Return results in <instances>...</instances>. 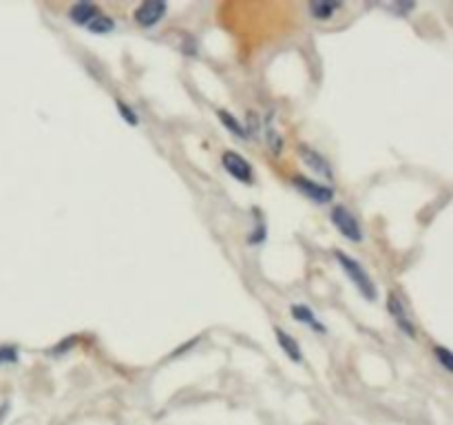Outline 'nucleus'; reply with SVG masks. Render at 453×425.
<instances>
[{"instance_id": "1", "label": "nucleus", "mask_w": 453, "mask_h": 425, "mask_svg": "<svg viewBox=\"0 0 453 425\" xmlns=\"http://www.w3.org/2000/svg\"><path fill=\"white\" fill-rule=\"evenodd\" d=\"M337 259H339V264L343 268V273L351 280V284H354L358 290H361V295L367 299V301H374L376 299V286L372 282V277H369L365 273V268L358 264V261L354 257H349L341 251H337Z\"/></svg>"}, {"instance_id": "2", "label": "nucleus", "mask_w": 453, "mask_h": 425, "mask_svg": "<svg viewBox=\"0 0 453 425\" xmlns=\"http://www.w3.org/2000/svg\"><path fill=\"white\" fill-rule=\"evenodd\" d=\"M330 217H332V224L337 226V231L343 237H347L349 241H363V237H365L363 228H361L358 220L351 215L345 206H334L332 212H330Z\"/></svg>"}, {"instance_id": "3", "label": "nucleus", "mask_w": 453, "mask_h": 425, "mask_svg": "<svg viewBox=\"0 0 453 425\" xmlns=\"http://www.w3.org/2000/svg\"><path fill=\"white\" fill-rule=\"evenodd\" d=\"M222 164L224 169L234 177V179H239V182L243 184H253L255 182V171L253 167H250V162L246 157H241L239 153H234V151H226L222 155Z\"/></svg>"}, {"instance_id": "4", "label": "nucleus", "mask_w": 453, "mask_h": 425, "mask_svg": "<svg viewBox=\"0 0 453 425\" xmlns=\"http://www.w3.org/2000/svg\"><path fill=\"white\" fill-rule=\"evenodd\" d=\"M292 184H294L301 193H303L306 198L314 200L316 204H327V202H332V198H334V191H332L330 186L318 184V182H314V179L306 177V175H294V177H292Z\"/></svg>"}, {"instance_id": "5", "label": "nucleus", "mask_w": 453, "mask_h": 425, "mask_svg": "<svg viewBox=\"0 0 453 425\" xmlns=\"http://www.w3.org/2000/svg\"><path fill=\"white\" fill-rule=\"evenodd\" d=\"M298 155H301V160H303V164L308 169H312L316 175H321L323 179H330V182L334 179V171H332L330 160H325L318 151L310 149V146H306V144H301L298 146Z\"/></svg>"}, {"instance_id": "6", "label": "nucleus", "mask_w": 453, "mask_h": 425, "mask_svg": "<svg viewBox=\"0 0 453 425\" xmlns=\"http://www.w3.org/2000/svg\"><path fill=\"white\" fill-rule=\"evenodd\" d=\"M164 13H166V3H162V0H146V3H142L133 11V18H135L140 27H153L164 18Z\"/></svg>"}, {"instance_id": "7", "label": "nucleus", "mask_w": 453, "mask_h": 425, "mask_svg": "<svg viewBox=\"0 0 453 425\" xmlns=\"http://www.w3.org/2000/svg\"><path fill=\"white\" fill-rule=\"evenodd\" d=\"M387 308H389L392 317L396 319L398 328L405 333L407 337L413 339L416 337V328H413V323H411V319L407 315V310H405V306H402V301H400V297L396 295V292H389V295H387Z\"/></svg>"}, {"instance_id": "8", "label": "nucleus", "mask_w": 453, "mask_h": 425, "mask_svg": "<svg viewBox=\"0 0 453 425\" xmlns=\"http://www.w3.org/2000/svg\"><path fill=\"white\" fill-rule=\"evenodd\" d=\"M97 7L91 5V3H76L71 9H69V20L73 25H82V27H87L95 16H97Z\"/></svg>"}, {"instance_id": "9", "label": "nucleus", "mask_w": 453, "mask_h": 425, "mask_svg": "<svg viewBox=\"0 0 453 425\" xmlns=\"http://www.w3.org/2000/svg\"><path fill=\"white\" fill-rule=\"evenodd\" d=\"M290 310H292V317H294L298 323L310 325V328H312V330H316V333H325V325H323L321 321H318V317L312 313V310H310L308 306L296 304V306H292Z\"/></svg>"}, {"instance_id": "10", "label": "nucleus", "mask_w": 453, "mask_h": 425, "mask_svg": "<svg viewBox=\"0 0 453 425\" xmlns=\"http://www.w3.org/2000/svg\"><path fill=\"white\" fill-rule=\"evenodd\" d=\"M274 335H277V341H279L281 350H283L285 354H288L294 364H298L301 359H303V352H301V346L294 341V337H290L283 328H274Z\"/></svg>"}, {"instance_id": "11", "label": "nucleus", "mask_w": 453, "mask_h": 425, "mask_svg": "<svg viewBox=\"0 0 453 425\" xmlns=\"http://www.w3.org/2000/svg\"><path fill=\"white\" fill-rule=\"evenodd\" d=\"M217 116H219V120L224 122V126L230 131V133H234V136L241 138V140H248V128H246V124H241L237 118L232 116L230 111H224V109H219V111H217Z\"/></svg>"}, {"instance_id": "12", "label": "nucleus", "mask_w": 453, "mask_h": 425, "mask_svg": "<svg viewBox=\"0 0 453 425\" xmlns=\"http://www.w3.org/2000/svg\"><path fill=\"white\" fill-rule=\"evenodd\" d=\"M87 29L91 31V34H109V31H113L115 29V23H113V18L111 16H107V13H97L95 18L87 25Z\"/></svg>"}, {"instance_id": "13", "label": "nucleus", "mask_w": 453, "mask_h": 425, "mask_svg": "<svg viewBox=\"0 0 453 425\" xmlns=\"http://www.w3.org/2000/svg\"><path fill=\"white\" fill-rule=\"evenodd\" d=\"M339 3H312L310 5V13L314 16L316 20H330L334 11H339Z\"/></svg>"}, {"instance_id": "14", "label": "nucleus", "mask_w": 453, "mask_h": 425, "mask_svg": "<svg viewBox=\"0 0 453 425\" xmlns=\"http://www.w3.org/2000/svg\"><path fill=\"white\" fill-rule=\"evenodd\" d=\"M18 361V348L16 346H0V366Z\"/></svg>"}, {"instance_id": "15", "label": "nucleus", "mask_w": 453, "mask_h": 425, "mask_svg": "<svg viewBox=\"0 0 453 425\" xmlns=\"http://www.w3.org/2000/svg\"><path fill=\"white\" fill-rule=\"evenodd\" d=\"M117 111L122 113V118H124V120H126L131 126H138V122H140V120H138V113L133 111L128 104H124V102H117Z\"/></svg>"}, {"instance_id": "16", "label": "nucleus", "mask_w": 453, "mask_h": 425, "mask_svg": "<svg viewBox=\"0 0 453 425\" xmlns=\"http://www.w3.org/2000/svg\"><path fill=\"white\" fill-rule=\"evenodd\" d=\"M433 354H435V359H438V361L442 364V368H445L447 372H451V352H449V348H445V346H435Z\"/></svg>"}, {"instance_id": "17", "label": "nucleus", "mask_w": 453, "mask_h": 425, "mask_svg": "<svg viewBox=\"0 0 453 425\" xmlns=\"http://www.w3.org/2000/svg\"><path fill=\"white\" fill-rule=\"evenodd\" d=\"M263 239H265V224L261 222V224H257V226H255V233L250 235V239H248V241H250V244H261Z\"/></svg>"}, {"instance_id": "18", "label": "nucleus", "mask_w": 453, "mask_h": 425, "mask_svg": "<svg viewBox=\"0 0 453 425\" xmlns=\"http://www.w3.org/2000/svg\"><path fill=\"white\" fill-rule=\"evenodd\" d=\"M5 412H7V405H3V407H0V419H3V417H5Z\"/></svg>"}]
</instances>
